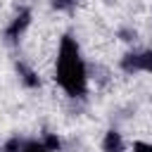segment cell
I'll list each match as a JSON object with an SVG mask.
<instances>
[{
	"mask_svg": "<svg viewBox=\"0 0 152 152\" xmlns=\"http://www.w3.org/2000/svg\"><path fill=\"white\" fill-rule=\"evenodd\" d=\"M55 81L69 97H83L88 93V69L81 48L74 36H62L55 64Z\"/></svg>",
	"mask_w": 152,
	"mask_h": 152,
	"instance_id": "6da1fadb",
	"label": "cell"
},
{
	"mask_svg": "<svg viewBox=\"0 0 152 152\" xmlns=\"http://www.w3.org/2000/svg\"><path fill=\"white\" fill-rule=\"evenodd\" d=\"M121 69L126 74H138V71L152 74V50H138V52L124 55L121 57Z\"/></svg>",
	"mask_w": 152,
	"mask_h": 152,
	"instance_id": "7a4b0ae2",
	"label": "cell"
},
{
	"mask_svg": "<svg viewBox=\"0 0 152 152\" xmlns=\"http://www.w3.org/2000/svg\"><path fill=\"white\" fill-rule=\"evenodd\" d=\"M2 152H50L48 145L43 140H36V138H10L5 145H2Z\"/></svg>",
	"mask_w": 152,
	"mask_h": 152,
	"instance_id": "3957f363",
	"label": "cell"
},
{
	"mask_svg": "<svg viewBox=\"0 0 152 152\" xmlns=\"http://www.w3.org/2000/svg\"><path fill=\"white\" fill-rule=\"evenodd\" d=\"M28 24H31V10H21V12L12 19V24L5 28V38H7V43H17V40L24 36V31L28 28Z\"/></svg>",
	"mask_w": 152,
	"mask_h": 152,
	"instance_id": "277c9868",
	"label": "cell"
},
{
	"mask_svg": "<svg viewBox=\"0 0 152 152\" xmlns=\"http://www.w3.org/2000/svg\"><path fill=\"white\" fill-rule=\"evenodd\" d=\"M102 150L104 152H124L126 150V142L121 138L119 131H107L104 138H102Z\"/></svg>",
	"mask_w": 152,
	"mask_h": 152,
	"instance_id": "5b68a950",
	"label": "cell"
},
{
	"mask_svg": "<svg viewBox=\"0 0 152 152\" xmlns=\"http://www.w3.org/2000/svg\"><path fill=\"white\" fill-rule=\"evenodd\" d=\"M17 74H19V81H21L26 88H38V86H40L38 76H36V74H33V71H31L26 64H21V62L17 64Z\"/></svg>",
	"mask_w": 152,
	"mask_h": 152,
	"instance_id": "8992f818",
	"label": "cell"
},
{
	"mask_svg": "<svg viewBox=\"0 0 152 152\" xmlns=\"http://www.w3.org/2000/svg\"><path fill=\"white\" fill-rule=\"evenodd\" d=\"M50 5H52L55 10H62V12H69V10H74V5H76V0H50Z\"/></svg>",
	"mask_w": 152,
	"mask_h": 152,
	"instance_id": "52a82bcc",
	"label": "cell"
},
{
	"mask_svg": "<svg viewBox=\"0 0 152 152\" xmlns=\"http://www.w3.org/2000/svg\"><path fill=\"white\" fill-rule=\"evenodd\" d=\"M43 142L48 145V150H50V152H57V150H59V145H62L57 135H45V138H43Z\"/></svg>",
	"mask_w": 152,
	"mask_h": 152,
	"instance_id": "ba28073f",
	"label": "cell"
},
{
	"mask_svg": "<svg viewBox=\"0 0 152 152\" xmlns=\"http://www.w3.org/2000/svg\"><path fill=\"white\" fill-rule=\"evenodd\" d=\"M133 152H152V142H135L133 145Z\"/></svg>",
	"mask_w": 152,
	"mask_h": 152,
	"instance_id": "9c48e42d",
	"label": "cell"
},
{
	"mask_svg": "<svg viewBox=\"0 0 152 152\" xmlns=\"http://www.w3.org/2000/svg\"><path fill=\"white\" fill-rule=\"evenodd\" d=\"M0 152H2V150H0Z\"/></svg>",
	"mask_w": 152,
	"mask_h": 152,
	"instance_id": "30bf717a",
	"label": "cell"
}]
</instances>
